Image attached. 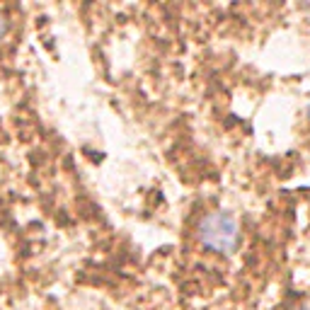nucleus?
I'll return each mask as SVG.
<instances>
[{
  "mask_svg": "<svg viewBox=\"0 0 310 310\" xmlns=\"http://www.w3.org/2000/svg\"><path fill=\"white\" fill-rule=\"evenodd\" d=\"M301 310H310V308H301Z\"/></svg>",
  "mask_w": 310,
  "mask_h": 310,
  "instance_id": "7ed1b4c3",
  "label": "nucleus"
},
{
  "mask_svg": "<svg viewBox=\"0 0 310 310\" xmlns=\"http://www.w3.org/2000/svg\"><path fill=\"white\" fill-rule=\"evenodd\" d=\"M2 32H5V19H2V15H0V37H2Z\"/></svg>",
  "mask_w": 310,
  "mask_h": 310,
  "instance_id": "f03ea898",
  "label": "nucleus"
},
{
  "mask_svg": "<svg viewBox=\"0 0 310 310\" xmlns=\"http://www.w3.org/2000/svg\"><path fill=\"white\" fill-rule=\"evenodd\" d=\"M308 114H310V104H308Z\"/></svg>",
  "mask_w": 310,
  "mask_h": 310,
  "instance_id": "20e7f679",
  "label": "nucleus"
},
{
  "mask_svg": "<svg viewBox=\"0 0 310 310\" xmlns=\"http://www.w3.org/2000/svg\"><path fill=\"white\" fill-rule=\"evenodd\" d=\"M199 240L204 247L230 255L237 247V223L225 211H213L199 223Z\"/></svg>",
  "mask_w": 310,
  "mask_h": 310,
  "instance_id": "f257e3e1",
  "label": "nucleus"
}]
</instances>
